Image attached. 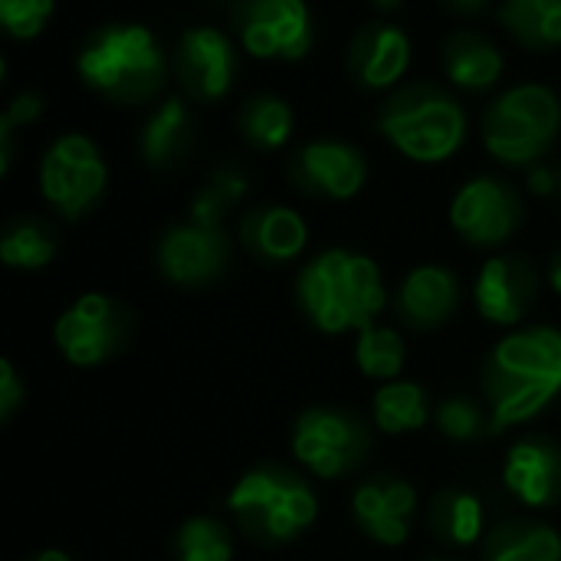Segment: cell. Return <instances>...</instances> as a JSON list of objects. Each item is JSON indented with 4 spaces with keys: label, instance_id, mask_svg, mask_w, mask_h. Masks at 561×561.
I'll return each mask as SVG.
<instances>
[{
    "label": "cell",
    "instance_id": "6da1fadb",
    "mask_svg": "<svg viewBox=\"0 0 561 561\" xmlns=\"http://www.w3.org/2000/svg\"><path fill=\"white\" fill-rule=\"evenodd\" d=\"M490 431L536 421L561 394V329H510L483 365Z\"/></svg>",
    "mask_w": 561,
    "mask_h": 561
},
{
    "label": "cell",
    "instance_id": "7a4b0ae2",
    "mask_svg": "<svg viewBox=\"0 0 561 561\" xmlns=\"http://www.w3.org/2000/svg\"><path fill=\"white\" fill-rule=\"evenodd\" d=\"M296 302L316 332L358 335L388 309V286L368 253L332 247L299 270Z\"/></svg>",
    "mask_w": 561,
    "mask_h": 561
},
{
    "label": "cell",
    "instance_id": "3957f363",
    "mask_svg": "<svg viewBox=\"0 0 561 561\" xmlns=\"http://www.w3.org/2000/svg\"><path fill=\"white\" fill-rule=\"evenodd\" d=\"M76 72L105 102L145 105L168 82V56L148 26L108 23L82 39Z\"/></svg>",
    "mask_w": 561,
    "mask_h": 561
},
{
    "label": "cell",
    "instance_id": "277c9868",
    "mask_svg": "<svg viewBox=\"0 0 561 561\" xmlns=\"http://www.w3.org/2000/svg\"><path fill=\"white\" fill-rule=\"evenodd\" d=\"M227 513L250 542L289 546L316 526L319 496L302 473L263 463L233 483L227 493Z\"/></svg>",
    "mask_w": 561,
    "mask_h": 561
},
{
    "label": "cell",
    "instance_id": "5b68a950",
    "mask_svg": "<svg viewBox=\"0 0 561 561\" xmlns=\"http://www.w3.org/2000/svg\"><path fill=\"white\" fill-rule=\"evenodd\" d=\"M378 131L414 164L450 161L467 141V112L454 92L434 82L394 89L378 105Z\"/></svg>",
    "mask_w": 561,
    "mask_h": 561
},
{
    "label": "cell",
    "instance_id": "8992f818",
    "mask_svg": "<svg viewBox=\"0 0 561 561\" xmlns=\"http://www.w3.org/2000/svg\"><path fill=\"white\" fill-rule=\"evenodd\" d=\"M561 131V102L549 85H513L483 112V145L506 168L539 164Z\"/></svg>",
    "mask_w": 561,
    "mask_h": 561
},
{
    "label": "cell",
    "instance_id": "52a82bcc",
    "mask_svg": "<svg viewBox=\"0 0 561 561\" xmlns=\"http://www.w3.org/2000/svg\"><path fill=\"white\" fill-rule=\"evenodd\" d=\"M289 450L309 477L342 480L352 477L371 454V434L352 411L335 404H312L293 421Z\"/></svg>",
    "mask_w": 561,
    "mask_h": 561
},
{
    "label": "cell",
    "instance_id": "ba28073f",
    "mask_svg": "<svg viewBox=\"0 0 561 561\" xmlns=\"http://www.w3.org/2000/svg\"><path fill=\"white\" fill-rule=\"evenodd\" d=\"M108 168L92 138L66 131L39 158V194L62 220H82L99 207Z\"/></svg>",
    "mask_w": 561,
    "mask_h": 561
},
{
    "label": "cell",
    "instance_id": "9c48e42d",
    "mask_svg": "<svg viewBox=\"0 0 561 561\" xmlns=\"http://www.w3.org/2000/svg\"><path fill=\"white\" fill-rule=\"evenodd\" d=\"M131 339V312L105 296H76L53 322V342L72 368H99L112 362Z\"/></svg>",
    "mask_w": 561,
    "mask_h": 561
},
{
    "label": "cell",
    "instance_id": "30bf717a",
    "mask_svg": "<svg viewBox=\"0 0 561 561\" xmlns=\"http://www.w3.org/2000/svg\"><path fill=\"white\" fill-rule=\"evenodd\" d=\"M233 30L253 59L299 62L309 56L316 26L306 0H233Z\"/></svg>",
    "mask_w": 561,
    "mask_h": 561
},
{
    "label": "cell",
    "instance_id": "8fae6325",
    "mask_svg": "<svg viewBox=\"0 0 561 561\" xmlns=\"http://www.w3.org/2000/svg\"><path fill=\"white\" fill-rule=\"evenodd\" d=\"M450 227L467 247L496 250L519 233L523 201L506 181L493 174L470 178L450 201Z\"/></svg>",
    "mask_w": 561,
    "mask_h": 561
},
{
    "label": "cell",
    "instance_id": "7c38bea8",
    "mask_svg": "<svg viewBox=\"0 0 561 561\" xmlns=\"http://www.w3.org/2000/svg\"><path fill=\"white\" fill-rule=\"evenodd\" d=\"M174 79L191 102L214 105L227 99L240 76L237 43L217 26H191L181 33L171 59Z\"/></svg>",
    "mask_w": 561,
    "mask_h": 561
},
{
    "label": "cell",
    "instance_id": "4fadbf2b",
    "mask_svg": "<svg viewBox=\"0 0 561 561\" xmlns=\"http://www.w3.org/2000/svg\"><path fill=\"white\" fill-rule=\"evenodd\" d=\"M154 266L161 279L178 289H204L227 273L230 237L224 233V227L194 224L187 217L184 224H174L158 237Z\"/></svg>",
    "mask_w": 561,
    "mask_h": 561
},
{
    "label": "cell",
    "instance_id": "5bb4252c",
    "mask_svg": "<svg viewBox=\"0 0 561 561\" xmlns=\"http://www.w3.org/2000/svg\"><path fill=\"white\" fill-rule=\"evenodd\" d=\"M289 181L306 197L319 201H352L368 181V161L362 148L339 138L306 141L289 158Z\"/></svg>",
    "mask_w": 561,
    "mask_h": 561
},
{
    "label": "cell",
    "instance_id": "9a60e30c",
    "mask_svg": "<svg viewBox=\"0 0 561 561\" xmlns=\"http://www.w3.org/2000/svg\"><path fill=\"white\" fill-rule=\"evenodd\" d=\"M352 519L371 542L401 549L417 523V490L404 477H371L352 493Z\"/></svg>",
    "mask_w": 561,
    "mask_h": 561
},
{
    "label": "cell",
    "instance_id": "2e32d148",
    "mask_svg": "<svg viewBox=\"0 0 561 561\" xmlns=\"http://www.w3.org/2000/svg\"><path fill=\"white\" fill-rule=\"evenodd\" d=\"M536 293H539L536 266L519 253L490 256L473 283L477 312L500 329H519V322L536 306Z\"/></svg>",
    "mask_w": 561,
    "mask_h": 561
},
{
    "label": "cell",
    "instance_id": "e0dca14e",
    "mask_svg": "<svg viewBox=\"0 0 561 561\" xmlns=\"http://www.w3.org/2000/svg\"><path fill=\"white\" fill-rule=\"evenodd\" d=\"M503 486L526 510H549L561 503V447L552 437L526 434L503 460Z\"/></svg>",
    "mask_w": 561,
    "mask_h": 561
},
{
    "label": "cell",
    "instance_id": "ac0fdd59",
    "mask_svg": "<svg viewBox=\"0 0 561 561\" xmlns=\"http://www.w3.org/2000/svg\"><path fill=\"white\" fill-rule=\"evenodd\" d=\"M457 309H460V279L450 266L440 263L414 266L394 293L398 322L414 332L444 329L457 316Z\"/></svg>",
    "mask_w": 561,
    "mask_h": 561
},
{
    "label": "cell",
    "instance_id": "d6986e66",
    "mask_svg": "<svg viewBox=\"0 0 561 561\" xmlns=\"http://www.w3.org/2000/svg\"><path fill=\"white\" fill-rule=\"evenodd\" d=\"M411 66V39L398 23H365L348 46V72L365 92L394 89Z\"/></svg>",
    "mask_w": 561,
    "mask_h": 561
},
{
    "label": "cell",
    "instance_id": "ffe728a7",
    "mask_svg": "<svg viewBox=\"0 0 561 561\" xmlns=\"http://www.w3.org/2000/svg\"><path fill=\"white\" fill-rule=\"evenodd\" d=\"M243 250L270 266H286L299 260L309 247V227L299 210L283 204H263L243 214L240 220Z\"/></svg>",
    "mask_w": 561,
    "mask_h": 561
},
{
    "label": "cell",
    "instance_id": "44dd1931",
    "mask_svg": "<svg viewBox=\"0 0 561 561\" xmlns=\"http://www.w3.org/2000/svg\"><path fill=\"white\" fill-rule=\"evenodd\" d=\"M440 66H444V76L463 89V92H490L493 85H500L503 79V53L500 46L483 36L480 30H454L447 39H444V49H440Z\"/></svg>",
    "mask_w": 561,
    "mask_h": 561
},
{
    "label": "cell",
    "instance_id": "7402d4cb",
    "mask_svg": "<svg viewBox=\"0 0 561 561\" xmlns=\"http://www.w3.org/2000/svg\"><path fill=\"white\" fill-rule=\"evenodd\" d=\"M191 145H194L191 108L178 95L161 99L151 108V115L145 118L141 135H138L141 161L151 171H171V168H178L191 154Z\"/></svg>",
    "mask_w": 561,
    "mask_h": 561
},
{
    "label": "cell",
    "instance_id": "603a6c76",
    "mask_svg": "<svg viewBox=\"0 0 561 561\" xmlns=\"http://www.w3.org/2000/svg\"><path fill=\"white\" fill-rule=\"evenodd\" d=\"M427 526L434 539L447 549H470L486 539V510L483 500L463 486L440 490L427 510Z\"/></svg>",
    "mask_w": 561,
    "mask_h": 561
},
{
    "label": "cell",
    "instance_id": "cb8c5ba5",
    "mask_svg": "<svg viewBox=\"0 0 561 561\" xmlns=\"http://www.w3.org/2000/svg\"><path fill=\"white\" fill-rule=\"evenodd\" d=\"M483 561H561V533L536 519H506L486 533Z\"/></svg>",
    "mask_w": 561,
    "mask_h": 561
},
{
    "label": "cell",
    "instance_id": "d4e9b609",
    "mask_svg": "<svg viewBox=\"0 0 561 561\" xmlns=\"http://www.w3.org/2000/svg\"><path fill=\"white\" fill-rule=\"evenodd\" d=\"M434 417L431 398L421 385L414 381H385L378 385L375 398H371V424L375 431L388 434V437H408L424 431V424Z\"/></svg>",
    "mask_w": 561,
    "mask_h": 561
},
{
    "label": "cell",
    "instance_id": "484cf974",
    "mask_svg": "<svg viewBox=\"0 0 561 561\" xmlns=\"http://www.w3.org/2000/svg\"><path fill=\"white\" fill-rule=\"evenodd\" d=\"M237 128L243 141L256 151H283L296 131L293 105L276 92L250 95L237 112Z\"/></svg>",
    "mask_w": 561,
    "mask_h": 561
},
{
    "label": "cell",
    "instance_id": "4316f807",
    "mask_svg": "<svg viewBox=\"0 0 561 561\" xmlns=\"http://www.w3.org/2000/svg\"><path fill=\"white\" fill-rule=\"evenodd\" d=\"M496 16L503 30L533 53L561 46V0H503Z\"/></svg>",
    "mask_w": 561,
    "mask_h": 561
},
{
    "label": "cell",
    "instance_id": "83f0119b",
    "mask_svg": "<svg viewBox=\"0 0 561 561\" xmlns=\"http://www.w3.org/2000/svg\"><path fill=\"white\" fill-rule=\"evenodd\" d=\"M56 250H59L56 230L39 217H16L3 227L0 263L7 270H23V273L43 270L56 260Z\"/></svg>",
    "mask_w": 561,
    "mask_h": 561
},
{
    "label": "cell",
    "instance_id": "f1b7e54d",
    "mask_svg": "<svg viewBox=\"0 0 561 561\" xmlns=\"http://www.w3.org/2000/svg\"><path fill=\"white\" fill-rule=\"evenodd\" d=\"M408 365L404 335L394 325H368L355 335V368L371 381H398Z\"/></svg>",
    "mask_w": 561,
    "mask_h": 561
},
{
    "label": "cell",
    "instance_id": "f546056e",
    "mask_svg": "<svg viewBox=\"0 0 561 561\" xmlns=\"http://www.w3.org/2000/svg\"><path fill=\"white\" fill-rule=\"evenodd\" d=\"M250 178L237 164H220L207 174L201 191L191 201V220L207 227H224V217L247 197Z\"/></svg>",
    "mask_w": 561,
    "mask_h": 561
},
{
    "label": "cell",
    "instance_id": "4dcf8cb0",
    "mask_svg": "<svg viewBox=\"0 0 561 561\" xmlns=\"http://www.w3.org/2000/svg\"><path fill=\"white\" fill-rule=\"evenodd\" d=\"M171 552L174 561H233L237 542L217 516H191L178 526Z\"/></svg>",
    "mask_w": 561,
    "mask_h": 561
},
{
    "label": "cell",
    "instance_id": "1f68e13d",
    "mask_svg": "<svg viewBox=\"0 0 561 561\" xmlns=\"http://www.w3.org/2000/svg\"><path fill=\"white\" fill-rule=\"evenodd\" d=\"M434 424H437V431L447 440L470 444V440H480L490 431V414L473 398L450 394V398H444V401L434 404Z\"/></svg>",
    "mask_w": 561,
    "mask_h": 561
},
{
    "label": "cell",
    "instance_id": "d6a6232c",
    "mask_svg": "<svg viewBox=\"0 0 561 561\" xmlns=\"http://www.w3.org/2000/svg\"><path fill=\"white\" fill-rule=\"evenodd\" d=\"M43 115V95L39 92H16L3 115H0V174H10L13 164V138L20 128L33 125Z\"/></svg>",
    "mask_w": 561,
    "mask_h": 561
},
{
    "label": "cell",
    "instance_id": "836d02e7",
    "mask_svg": "<svg viewBox=\"0 0 561 561\" xmlns=\"http://www.w3.org/2000/svg\"><path fill=\"white\" fill-rule=\"evenodd\" d=\"M53 10L56 0H0V26L10 39H36Z\"/></svg>",
    "mask_w": 561,
    "mask_h": 561
},
{
    "label": "cell",
    "instance_id": "e575fe53",
    "mask_svg": "<svg viewBox=\"0 0 561 561\" xmlns=\"http://www.w3.org/2000/svg\"><path fill=\"white\" fill-rule=\"evenodd\" d=\"M26 404V385L10 358H0V424L10 427L20 408Z\"/></svg>",
    "mask_w": 561,
    "mask_h": 561
},
{
    "label": "cell",
    "instance_id": "d590c367",
    "mask_svg": "<svg viewBox=\"0 0 561 561\" xmlns=\"http://www.w3.org/2000/svg\"><path fill=\"white\" fill-rule=\"evenodd\" d=\"M529 191L533 194H539V197H552L556 194V168H549V164H533L529 168Z\"/></svg>",
    "mask_w": 561,
    "mask_h": 561
},
{
    "label": "cell",
    "instance_id": "8d00e7d4",
    "mask_svg": "<svg viewBox=\"0 0 561 561\" xmlns=\"http://www.w3.org/2000/svg\"><path fill=\"white\" fill-rule=\"evenodd\" d=\"M493 0H440L444 10H450L454 16H477L490 7Z\"/></svg>",
    "mask_w": 561,
    "mask_h": 561
},
{
    "label": "cell",
    "instance_id": "74e56055",
    "mask_svg": "<svg viewBox=\"0 0 561 561\" xmlns=\"http://www.w3.org/2000/svg\"><path fill=\"white\" fill-rule=\"evenodd\" d=\"M546 276H549V286L561 296V250L549 260V273H546Z\"/></svg>",
    "mask_w": 561,
    "mask_h": 561
},
{
    "label": "cell",
    "instance_id": "f35d334b",
    "mask_svg": "<svg viewBox=\"0 0 561 561\" xmlns=\"http://www.w3.org/2000/svg\"><path fill=\"white\" fill-rule=\"evenodd\" d=\"M26 561H76L69 552H62V549H43V552H36V556H30Z\"/></svg>",
    "mask_w": 561,
    "mask_h": 561
},
{
    "label": "cell",
    "instance_id": "ab89813d",
    "mask_svg": "<svg viewBox=\"0 0 561 561\" xmlns=\"http://www.w3.org/2000/svg\"><path fill=\"white\" fill-rule=\"evenodd\" d=\"M371 7H375V10H381V13H394V10H401V7H404V0H371Z\"/></svg>",
    "mask_w": 561,
    "mask_h": 561
},
{
    "label": "cell",
    "instance_id": "60d3db41",
    "mask_svg": "<svg viewBox=\"0 0 561 561\" xmlns=\"http://www.w3.org/2000/svg\"><path fill=\"white\" fill-rule=\"evenodd\" d=\"M556 197H559V201H561V164H559V168H556Z\"/></svg>",
    "mask_w": 561,
    "mask_h": 561
},
{
    "label": "cell",
    "instance_id": "b9f144b4",
    "mask_svg": "<svg viewBox=\"0 0 561 561\" xmlns=\"http://www.w3.org/2000/svg\"><path fill=\"white\" fill-rule=\"evenodd\" d=\"M431 561H454V559H431Z\"/></svg>",
    "mask_w": 561,
    "mask_h": 561
}]
</instances>
